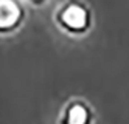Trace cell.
<instances>
[{
	"mask_svg": "<svg viewBox=\"0 0 129 124\" xmlns=\"http://www.w3.org/2000/svg\"><path fill=\"white\" fill-rule=\"evenodd\" d=\"M30 2L34 5H41V3H44V0H30Z\"/></svg>",
	"mask_w": 129,
	"mask_h": 124,
	"instance_id": "277c9868",
	"label": "cell"
},
{
	"mask_svg": "<svg viewBox=\"0 0 129 124\" xmlns=\"http://www.w3.org/2000/svg\"><path fill=\"white\" fill-rule=\"evenodd\" d=\"M25 17L20 0H0V33H11Z\"/></svg>",
	"mask_w": 129,
	"mask_h": 124,
	"instance_id": "7a4b0ae2",
	"label": "cell"
},
{
	"mask_svg": "<svg viewBox=\"0 0 129 124\" xmlns=\"http://www.w3.org/2000/svg\"><path fill=\"white\" fill-rule=\"evenodd\" d=\"M90 121H92L90 109L87 107L86 102L79 99L70 101L64 107L59 116V124H90Z\"/></svg>",
	"mask_w": 129,
	"mask_h": 124,
	"instance_id": "3957f363",
	"label": "cell"
},
{
	"mask_svg": "<svg viewBox=\"0 0 129 124\" xmlns=\"http://www.w3.org/2000/svg\"><path fill=\"white\" fill-rule=\"evenodd\" d=\"M54 19L61 28L72 34L84 33L90 26V13L84 3L78 0H67L58 9Z\"/></svg>",
	"mask_w": 129,
	"mask_h": 124,
	"instance_id": "6da1fadb",
	"label": "cell"
}]
</instances>
